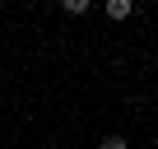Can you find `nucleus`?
I'll return each instance as SVG.
<instances>
[{"label": "nucleus", "instance_id": "f257e3e1", "mask_svg": "<svg viewBox=\"0 0 158 149\" xmlns=\"http://www.w3.org/2000/svg\"><path fill=\"white\" fill-rule=\"evenodd\" d=\"M107 14L112 19H130V0H107Z\"/></svg>", "mask_w": 158, "mask_h": 149}, {"label": "nucleus", "instance_id": "f03ea898", "mask_svg": "<svg viewBox=\"0 0 158 149\" xmlns=\"http://www.w3.org/2000/svg\"><path fill=\"white\" fill-rule=\"evenodd\" d=\"M98 149H126V140H121V135H107V140H102Z\"/></svg>", "mask_w": 158, "mask_h": 149}]
</instances>
